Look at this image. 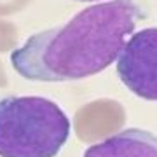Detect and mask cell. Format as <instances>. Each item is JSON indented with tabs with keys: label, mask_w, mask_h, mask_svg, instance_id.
I'll return each mask as SVG.
<instances>
[{
	"label": "cell",
	"mask_w": 157,
	"mask_h": 157,
	"mask_svg": "<svg viewBox=\"0 0 157 157\" xmlns=\"http://www.w3.org/2000/svg\"><path fill=\"white\" fill-rule=\"evenodd\" d=\"M145 9L136 0H110L86 7L63 26L32 35L11 52L21 77L39 82H65L91 77L119 58Z\"/></svg>",
	"instance_id": "1"
},
{
	"label": "cell",
	"mask_w": 157,
	"mask_h": 157,
	"mask_svg": "<svg viewBox=\"0 0 157 157\" xmlns=\"http://www.w3.org/2000/svg\"><path fill=\"white\" fill-rule=\"evenodd\" d=\"M68 136L67 113L49 98L0 100V157H56Z\"/></svg>",
	"instance_id": "2"
},
{
	"label": "cell",
	"mask_w": 157,
	"mask_h": 157,
	"mask_svg": "<svg viewBox=\"0 0 157 157\" xmlns=\"http://www.w3.org/2000/svg\"><path fill=\"white\" fill-rule=\"evenodd\" d=\"M115 61L119 78L133 94L157 101V28L133 32Z\"/></svg>",
	"instance_id": "3"
},
{
	"label": "cell",
	"mask_w": 157,
	"mask_h": 157,
	"mask_svg": "<svg viewBox=\"0 0 157 157\" xmlns=\"http://www.w3.org/2000/svg\"><path fill=\"white\" fill-rule=\"evenodd\" d=\"M126 110L115 100H94L73 115L75 135L84 143H98L117 135L126 126Z\"/></svg>",
	"instance_id": "4"
},
{
	"label": "cell",
	"mask_w": 157,
	"mask_h": 157,
	"mask_svg": "<svg viewBox=\"0 0 157 157\" xmlns=\"http://www.w3.org/2000/svg\"><path fill=\"white\" fill-rule=\"evenodd\" d=\"M84 157H157V135L140 128L124 129L91 145Z\"/></svg>",
	"instance_id": "5"
},
{
	"label": "cell",
	"mask_w": 157,
	"mask_h": 157,
	"mask_svg": "<svg viewBox=\"0 0 157 157\" xmlns=\"http://www.w3.org/2000/svg\"><path fill=\"white\" fill-rule=\"evenodd\" d=\"M7 39V40H12V42H16V37H14V28H12L9 23H0V39Z\"/></svg>",
	"instance_id": "6"
},
{
	"label": "cell",
	"mask_w": 157,
	"mask_h": 157,
	"mask_svg": "<svg viewBox=\"0 0 157 157\" xmlns=\"http://www.w3.org/2000/svg\"><path fill=\"white\" fill-rule=\"evenodd\" d=\"M77 2H100V0H77Z\"/></svg>",
	"instance_id": "7"
}]
</instances>
